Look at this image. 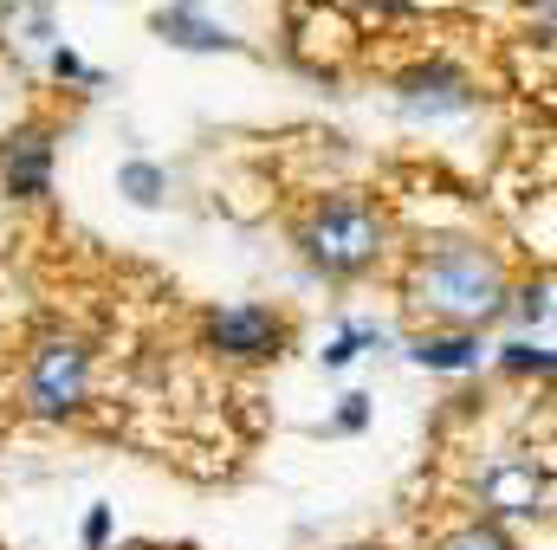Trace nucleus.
<instances>
[{"instance_id": "7", "label": "nucleus", "mask_w": 557, "mask_h": 550, "mask_svg": "<svg viewBox=\"0 0 557 550\" xmlns=\"http://www.w3.org/2000/svg\"><path fill=\"white\" fill-rule=\"evenodd\" d=\"M0 175H7L13 201L52 195V137H46V124H26V130H13L0 142Z\"/></svg>"}, {"instance_id": "9", "label": "nucleus", "mask_w": 557, "mask_h": 550, "mask_svg": "<svg viewBox=\"0 0 557 550\" xmlns=\"http://www.w3.org/2000/svg\"><path fill=\"white\" fill-rule=\"evenodd\" d=\"M403 91H409V111H467L473 104V85H467V72H454V65H421L403 78Z\"/></svg>"}, {"instance_id": "11", "label": "nucleus", "mask_w": 557, "mask_h": 550, "mask_svg": "<svg viewBox=\"0 0 557 550\" xmlns=\"http://www.w3.org/2000/svg\"><path fill=\"white\" fill-rule=\"evenodd\" d=\"M117 188H124L137 208H156V201L169 195V175H162L156 162H124V168H117Z\"/></svg>"}, {"instance_id": "12", "label": "nucleus", "mask_w": 557, "mask_h": 550, "mask_svg": "<svg viewBox=\"0 0 557 550\" xmlns=\"http://www.w3.org/2000/svg\"><path fill=\"white\" fill-rule=\"evenodd\" d=\"M499 363H506L512 376H545V370H552V350H539V343H506Z\"/></svg>"}, {"instance_id": "15", "label": "nucleus", "mask_w": 557, "mask_h": 550, "mask_svg": "<svg viewBox=\"0 0 557 550\" xmlns=\"http://www.w3.org/2000/svg\"><path fill=\"white\" fill-rule=\"evenodd\" d=\"M52 72H59V78H78V85H98V72H91L72 46H59V52H52Z\"/></svg>"}, {"instance_id": "10", "label": "nucleus", "mask_w": 557, "mask_h": 550, "mask_svg": "<svg viewBox=\"0 0 557 550\" xmlns=\"http://www.w3.org/2000/svg\"><path fill=\"white\" fill-rule=\"evenodd\" d=\"M434 550H519V545H512V532H506V525H493V518H467V525L441 532V545H434Z\"/></svg>"}, {"instance_id": "16", "label": "nucleus", "mask_w": 557, "mask_h": 550, "mask_svg": "<svg viewBox=\"0 0 557 550\" xmlns=\"http://www.w3.org/2000/svg\"><path fill=\"white\" fill-rule=\"evenodd\" d=\"M545 298H552V278H539V285L525 291V317H545Z\"/></svg>"}, {"instance_id": "3", "label": "nucleus", "mask_w": 557, "mask_h": 550, "mask_svg": "<svg viewBox=\"0 0 557 550\" xmlns=\"http://www.w3.org/2000/svg\"><path fill=\"white\" fill-rule=\"evenodd\" d=\"M91 376L98 370H91L85 337L52 330V337H39L26 350L20 402H26V414H39V421H72V414H85V402H91Z\"/></svg>"}, {"instance_id": "14", "label": "nucleus", "mask_w": 557, "mask_h": 550, "mask_svg": "<svg viewBox=\"0 0 557 550\" xmlns=\"http://www.w3.org/2000/svg\"><path fill=\"white\" fill-rule=\"evenodd\" d=\"M78 538H85V550H104V545H111V505H91Z\"/></svg>"}, {"instance_id": "13", "label": "nucleus", "mask_w": 557, "mask_h": 550, "mask_svg": "<svg viewBox=\"0 0 557 550\" xmlns=\"http://www.w3.org/2000/svg\"><path fill=\"white\" fill-rule=\"evenodd\" d=\"M370 427V396H344V409L331 414V434H357Z\"/></svg>"}, {"instance_id": "6", "label": "nucleus", "mask_w": 557, "mask_h": 550, "mask_svg": "<svg viewBox=\"0 0 557 550\" xmlns=\"http://www.w3.org/2000/svg\"><path fill=\"white\" fill-rule=\"evenodd\" d=\"M149 26H156L169 46H182V52H240V33L221 26V20L208 13V0H169V7L149 13Z\"/></svg>"}, {"instance_id": "1", "label": "nucleus", "mask_w": 557, "mask_h": 550, "mask_svg": "<svg viewBox=\"0 0 557 550\" xmlns=\"http://www.w3.org/2000/svg\"><path fill=\"white\" fill-rule=\"evenodd\" d=\"M403 298L416 317H428V330H480V324L506 317L512 273H506L499 247H486L473 234H441L409 260Z\"/></svg>"}, {"instance_id": "4", "label": "nucleus", "mask_w": 557, "mask_h": 550, "mask_svg": "<svg viewBox=\"0 0 557 550\" xmlns=\"http://www.w3.org/2000/svg\"><path fill=\"white\" fill-rule=\"evenodd\" d=\"M201 330H208V350L227 363H278L292 343V324L273 304H221V311H208Z\"/></svg>"}, {"instance_id": "17", "label": "nucleus", "mask_w": 557, "mask_h": 550, "mask_svg": "<svg viewBox=\"0 0 557 550\" xmlns=\"http://www.w3.org/2000/svg\"><path fill=\"white\" fill-rule=\"evenodd\" d=\"M350 550H376V545H350Z\"/></svg>"}, {"instance_id": "2", "label": "nucleus", "mask_w": 557, "mask_h": 550, "mask_svg": "<svg viewBox=\"0 0 557 550\" xmlns=\"http://www.w3.org/2000/svg\"><path fill=\"white\" fill-rule=\"evenodd\" d=\"M298 247L324 278H357L389 253V214L370 195H324L298 221Z\"/></svg>"}, {"instance_id": "5", "label": "nucleus", "mask_w": 557, "mask_h": 550, "mask_svg": "<svg viewBox=\"0 0 557 550\" xmlns=\"http://www.w3.org/2000/svg\"><path fill=\"white\" fill-rule=\"evenodd\" d=\"M545 499H552L545 466H532V460H519V453H499V460L480 473V505H486L493 525H499V518H539Z\"/></svg>"}, {"instance_id": "8", "label": "nucleus", "mask_w": 557, "mask_h": 550, "mask_svg": "<svg viewBox=\"0 0 557 550\" xmlns=\"http://www.w3.org/2000/svg\"><path fill=\"white\" fill-rule=\"evenodd\" d=\"M409 357L434 376H460V370H480L486 350H480V330H421L409 343Z\"/></svg>"}]
</instances>
